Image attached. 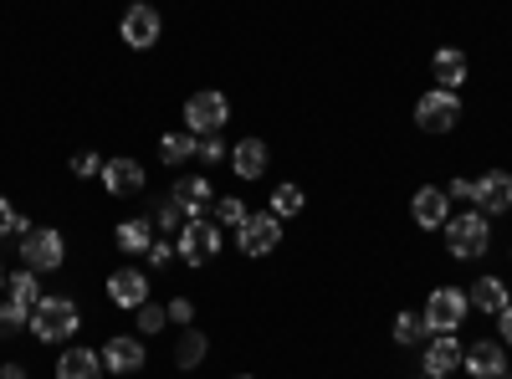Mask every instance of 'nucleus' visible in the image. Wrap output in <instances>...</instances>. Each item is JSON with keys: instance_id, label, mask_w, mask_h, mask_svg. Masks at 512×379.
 I'll return each instance as SVG.
<instances>
[{"instance_id": "obj_1", "label": "nucleus", "mask_w": 512, "mask_h": 379, "mask_svg": "<svg viewBox=\"0 0 512 379\" xmlns=\"http://www.w3.org/2000/svg\"><path fill=\"white\" fill-rule=\"evenodd\" d=\"M82 328V313L72 298H41L31 308V333L41 344H72V333Z\"/></svg>"}, {"instance_id": "obj_2", "label": "nucleus", "mask_w": 512, "mask_h": 379, "mask_svg": "<svg viewBox=\"0 0 512 379\" xmlns=\"http://www.w3.org/2000/svg\"><path fill=\"white\" fill-rule=\"evenodd\" d=\"M441 231H446L451 257H461V262L487 257V246H492V231H487V216H482V210H461V216H451Z\"/></svg>"}, {"instance_id": "obj_3", "label": "nucleus", "mask_w": 512, "mask_h": 379, "mask_svg": "<svg viewBox=\"0 0 512 379\" xmlns=\"http://www.w3.org/2000/svg\"><path fill=\"white\" fill-rule=\"evenodd\" d=\"M21 262H26L31 272H57V267L67 262L62 231H57V226H31V231L21 236Z\"/></svg>"}, {"instance_id": "obj_4", "label": "nucleus", "mask_w": 512, "mask_h": 379, "mask_svg": "<svg viewBox=\"0 0 512 379\" xmlns=\"http://www.w3.org/2000/svg\"><path fill=\"white\" fill-rule=\"evenodd\" d=\"M175 246H180V262L185 267H210V262L221 257V226L216 221H185L180 236H175Z\"/></svg>"}, {"instance_id": "obj_5", "label": "nucleus", "mask_w": 512, "mask_h": 379, "mask_svg": "<svg viewBox=\"0 0 512 379\" xmlns=\"http://www.w3.org/2000/svg\"><path fill=\"white\" fill-rule=\"evenodd\" d=\"M226 118H231V103H226V93H216V88L185 98V129L200 134V139H205V134H221Z\"/></svg>"}, {"instance_id": "obj_6", "label": "nucleus", "mask_w": 512, "mask_h": 379, "mask_svg": "<svg viewBox=\"0 0 512 379\" xmlns=\"http://www.w3.org/2000/svg\"><path fill=\"white\" fill-rule=\"evenodd\" d=\"M456 123H461V98L446 93V88L425 93V98L415 103V129H420V134H451Z\"/></svg>"}, {"instance_id": "obj_7", "label": "nucleus", "mask_w": 512, "mask_h": 379, "mask_svg": "<svg viewBox=\"0 0 512 379\" xmlns=\"http://www.w3.org/2000/svg\"><path fill=\"white\" fill-rule=\"evenodd\" d=\"M466 308H472V303H466L461 287H436L420 313H425V328H431V333H456L461 318H466Z\"/></svg>"}, {"instance_id": "obj_8", "label": "nucleus", "mask_w": 512, "mask_h": 379, "mask_svg": "<svg viewBox=\"0 0 512 379\" xmlns=\"http://www.w3.org/2000/svg\"><path fill=\"white\" fill-rule=\"evenodd\" d=\"M236 246L246 251V257H272V251L282 246V221L272 216V210H262V216H246L236 226Z\"/></svg>"}, {"instance_id": "obj_9", "label": "nucleus", "mask_w": 512, "mask_h": 379, "mask_svg": "<svg viewBox=\"0 0 512 379\" xmlns=\"http://www.w3.org/2000/svg\"><path fill=\"white\" fill-rule=\"evenodd\" d=\"M118 36H123V47L149 52L154 41H159V11H154V6H144V0H134V6L123 11V21H118Z\"/></svg>"}, {"instance_id": "obj_10", "label": "nucleus", "mask_w": 512, "mask_h": 379, "mask_svg": "<svg viewBox=\"0 0 512 379\" xmlns=\"http://www.w3.org/2000/svg\"><path fill=\"white\" fill-rule=\"evenodd\" d=\"M410 216H415L420 231H441V226L451 221V195H446L441 185H420L415 200H410Z\"/></svg>"}, {"instance_id": "obj_11", "label": "nucleus", "mask_w": 512, "mask_h": 379, "mask_svg": "<svg viewBox=\"0 0 512 379\" xmlns=\"http://www.w3.org/2000/svg\"><path fill=\"white\" fill-rule=\"evenodd\" d=\"M108 298H113V308H123V313L144 308V303H149V272H139V267H118V272L108 277Z\"/></svg>"}, {"instance_id": "obj_12", "label": "nucleus", "mask_w": 512, "mask_h": 379, "mask_svg": "<svg viewBox=\"0 0 512 379\" xmlns=\"http://www.w3.org/2000/svg\"><path fill=\"white\" fill-rule=\"evenodd\" d=\"M461 359H466V349H461L456 333H431V339H425V374L431 379H446L451 369H461Z\"/></svg>"}, {"instance_id": "obj_13", "label": "nucleus", "mask_w": 512, "mask_h": 379, "mask_svg": "<svg viewBox=\"0 0 512 379\" xmlns=\"http://www.w3.org/2000/svg\"><path fill=\"white\" fill-rule=\"evenodd\" d=\"M477 210H482L487 221L502 216V210H512V175L507 170H487L477 180Z\"/></svg>"}, {"instance_id": "obj_14", "label": "nucleus", "mask_w": 512, "mask_h": 379, "mask_svg": "<svg viewBox=\"0 0 512 379\" xmlns=\"http://www.w3.org/2000/svg\"><path fill=\"white\" fill-rule=\"evenodd\" d=\"M103 190H108V195H139V190H144V164L128 159V154L108 159V164H103Z\"/></svg>"}, {"instance_id": "obj_15", "label": "nucleus", "mask_w": 512, "mask_h": 379, "mask_svg": "<svg viewBox=\"0 0 512 379\" xmlns=\"http://www.w3.org/2000/svg\"><path fill=\"white\" fill-rule=\"evenodd\" d=\"M144 359H149L144 344H139V339H128V333H118V339L103 344V369H108V374H139Z\"/></svg>"}, {"instance_id": "obj_16", "label": "nucleus", "mask_w": 512, "mask_h": 379, "mask_svg": "<svg viewBox=\"0 0 512 379\" xmlns=\"http://www.w3.org/2000/svg\"><path fill=\"white\" fill-rule=\"evenodd\" d=\"M461 364L472 369V379H502V374H507V354H502V344H497V339H482V344H472Z\"/></svg>"}, {"instance_id": "obj_17", "label": "nucleus", "mask_w": 512, "mask_h": 379, "mask_svg": "<svg viewBox=\"0 0 512 379\" xmlns=\"http://www.w3.org/2000/svg\"><path fill=\"white\" fill-rule=\"evenodd\" d=\"M267 144L262 139H241V144H231V170L241 175V180H262L267 175Z\"/></svg>"}, {"instance_id": "obj_18", "label": "nucleus", "mask_w": 512, "mask_h": 379, "mask_svg": "<svg viewBox=\"0 0 512 379\" xmlns=\"http://www.w3.org/2000/svg\"><path fill=\"white\" fill-rule=\"evenodd\" d=\"M431 72H436V88L461 93V82H466V52H461V47H441V52L431 57Z\"/></svg>"}, {"instance_id": "obj_19", "label": "nucleus", "mask_w": 512, "mask_h": 379, "mask_svg": "<svg viewBox=\"0 0 512 379\" xmlns=\"http://www.w3.org/2000/svg\"><path fill=\"white\" fill-rule=\"evenodd\" d=\"M210 180L205 175H190V180H175V200L185 210V221H205V205H210Z\"/></svg>"}, {"instance_id": "obj_20", "label": "nucleus", "mask_w": 512, "mask_h": 379, "mask_svg": "<svg viewBox=\"0 0 512 379\" xmlns=\"http://www.w3.org/2000/svg\"><path fill=\"white\" fill-rule=\"evenodd\" d=\"M466 303H472L477 313H492V318H497V313L512 303V287H502L497 277H477L472 292H466Z\"/></svg>"}, {"instance_id": "obj_21", "label": "nucleus", "mask_w": 512, "mask_h": 379, "mask_svg": "<svg viewBox=\"0 0 512 379\" xmlns=\"http://www.w3.org/2000/svg\"><path fill=\"white\" fill-rule=\"evenodd\" d=\"M57 379H103V354L93 349H67L57 359Z\"/></svg>"}, {"instance_id": "obj_22", "label": "nucleus", "mask_w": 512, "mask_h": 379, "mask_svg": "<svg viewBox=\"0 0 512 379\" xmlns=\"http://www.w3.org/2000/svg\"><path fill=\"white\" fill-rule=\"evenodd\" d=\"M113 241H118V251H128V257H149V246H154V221H123Z\"/></svg>"}, {"instance_id": "obj_23", "label": "nucleus", "mask_w": 512, "mask_h": 379, "mask_svg": "<svg viewBox=\"0 0 512 379\" xmlns=\"http://www.w3.org/2000/svg\"><path fill=\"white\" fill-rule=\"evenodd\" d=\"M390 333H395V344H400V349H415V344L431 339V328H425V313H400Z\"/></svg>"}, {"instance_id": "obj_24", "label": "nucleus", "mask_w": 512, "mask_h": 379, "mask_svg": "<svg viewBox=\"0 0 512 379\" xmlns=\"http://www.w3.org/2000/svg\"><path fill=\"white\" fill-rule=\"evenodd\" d=\"M190 154H200V139H195L190 129H185V134H164V139H159V159H164V164H185Z\"/></svg>"}, {"instance_id": "obj_25", "label": "nucleus", "mask_w": 512, "mask_h": 379, "mask_svg": "<svg viewBox=\"0 0 512 379\" xmlns=\"http://www.w3.org/2000/svg\"><path fill=\"white\" fill-rule=\"evenodd\" d=\"M205 349H210V344H205V333L190 328L185 339L175 344V369H200V364H205Z\"/></svg>"}, {"instance_id": "obj_26", "label": "nucleus", "mask_w": 512, "mask_h": 379, "mask_svg": "<svg viewBox=\"0 0 512 379\" xmlns=\"http://www.w3.org/2000/svg\"><path fill=\"white\" fill-rule=\"evenodd\" d=\"M6 287H11V303H21V308H36L41 303V287H36V272L31 267L26 272H11Z\"/></svg>"}, {"instance_id": "obj_27", "label": "nucleus", "mask_w": 512, "mask_h": 379, "mask_svg": "<svg viewBox=\"0 0 512 379\" xmlns=\"http://www.w3.org/2000/svg\"><path fill=\"white\" fill-rule=\"evenodd\" d=\"M154 231H164V236H180V226H185V210H180V200L175 195H169V200H159L154 205Z\"/></svg>"}, {"instance_id": "obj_28", "label": "nucleus", "mask_w": 512, "mask_h": 379, "mask_svg": "<svg viewBox=\"0 0 512 379\" xmlns=\"http://www.w3.org/2000/svg\"><path fill=\"white\" fill-rule=\"evenodd\" d=\"M303 205H308V195L297 190V185H277V190H272V216H277V221L297 216V210H303Z\"/></svg>"}, {"instance_id": "obj_29", "label": "nucleus", "mask_w": 512, "mask_h": 379, "mask_svg": "<svg viewBox=\"0 0 512 379\" xmlns=\"http://www.w3.org/2000/svg\"><path fill=\"white\" fill-rule=\"evenodd\" d=\"M246 216H251V210H246V200H236V195L216 200V226H231V231H236Z\"/></svg>"}, {"instance_id": "obj_30", "label": "nucleus", "mask_w": 512, "mask_h": 379, "mask_svg": "<svg viewBox=\"0 0 512 379\" xmlns=\"http://www.w3.org/2000/svg\"><path fill=\"white\" fill-rule=\"evenodd\" d=\"M72 175H77V180H93V175H103V159H98V149H77V154H72Z\"/></svg>"}, {"instance_id": "obj_31", "label": "nucleus", "mask_w": 512, "mask_h": 379, "mask_svg": "<svg viewBox=\"0 0 512 379\" xmlns=\"http://www.w3.org/2000/svg\"><path fill=\"white\" fill-rule=\"evenodd\" d=\"M200 159H205V164H221V159H231V144H226L221 134H205V139H200Z\"/></svg>"}, {"instance_id": "obj_32", "label": "nucleus", "mask_w": 512, "mask_h": 379, "mask_svg": "<svg viewBox=\"0 0 512 379\" xmlns=\"http://www.w3.org/2000/svg\"><path fill=\"white\" fill-rule=\"evenodd\" d=\"M139 313V333H159L164 323H169V313L159 308V303H144V308H134Z\"/></svg>"}, {"instance_id": "obj_33", "label": "nucleus", "mask_w": 512, "mask_h": 379, "mask_svg": "<svg viewBox=\"0 0 512 379\" xmlns=\"http://www.w3.org/2000/svg\"><path fill=\"white\" fill-rule=\"evenodd\" d=\"M180 257V246L175 241H164V236H154V246H149V267H169Z\"/></svg>"}, {"instance_id": "obj_34", "label": "nucleus", "mask_w": 512, "mask_h": 379, "mask_svg": "<svg viewBox=\"0 0 512 379\" xmlns=\"http://www.w3.org/2000/svg\"><path fill=\"white\" fill-rule=\"evenodd\" d=\"M164 313H169V323H190V318H195V303H190V298H175Z\"/></svg>"}, {"instance_id": "obj_35", "label": "nucleus", "mask_w": 512, "mask_h": 379, "mask_svg": "<svg viewBox=\"0 0 512 379\" xmlns=\"http://www.w3.org/2000/svg\"><path fill=\"white\" fill-rule=\"evenodd\" d=\"M446 195H456V200H477V180H451Z\"/></svg>"}, {"instance_id": "obj_36", "label": "nucleus", "mask_w": 512, "mask_h": 379, "mask_svg": "<svg viewBox=\"0 0 512 379\" xmlns=\"http://www.w3.org/2000/svg\"><path fill=\"white\" fill-rule=\"evenodd\" d=\"M11 221H16V210H11L6 195H0V236H11Z\"/></svg>"}, {"instance_id": "obj_37", "label": "nucleus", "mask_w": 512, "mask_h": 379, "mask_svg": "<svg viewBox=\"0 0 512 379\" xmlns=\"http://www.w3.org/2000/svg\"><path fill=\"white\" fill-rule=\"evenodd\" d=\"M497 323H502V344H507V349H512V303H507V308H502V313H497Z\"/></svg>"}, {"instance_id": "obj_38", "label": "nucleus", "mask_w": 512, "mask_h": 379, "mask_svg": "<svg viewBox=\"0 0 512 379\" xmlns=\"http://www.w3.org/2000/svg\"><path fill=\"white\" fill-rule=\"evenodd\" d=\"M0 379H26V369L21 364H6V369H0Z\"/></svg>"}, {"instance_id": "obj_39", "label": "nucleus", "mask_w": 512, "mask_h": 379, "mask_svg": "<svg viewBox=\"0 0 512 379\" xmlns=\"http://www.w3.org/2000/svg\"><path fill=\"white\" fill-rule=\"evenodd\" d=\"M6 277H11V272H6V262H0V287H6Z\"/></svg>"}, {"instance_id": "obj_40", "label": "nucleus", "mask_w": 512, "mask_h": 379, "mask_svg": "<svg viewBox=\"0 0 512 379\" xmlns=\"http://www.w3.org/2000/svg\"><path fill=\"white\" fill-rule=\"evenodd\" d=\"M236 379H251V374H236Z\"/></svg>"}, {"instance_id": "obj_41", "label": "nucleus", "mask_w": 512, "mask_h": 379, "mask_svg": "<svg viewBox=\"0 0 512 379\" xmlns=\"http://www.w3.org/2000/svg\"><path fill=\"white\" fill-rule=\"evenodd\" d=\"M420 379H431V374H420Z\"/></svg>"}]
</instances>
